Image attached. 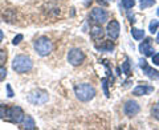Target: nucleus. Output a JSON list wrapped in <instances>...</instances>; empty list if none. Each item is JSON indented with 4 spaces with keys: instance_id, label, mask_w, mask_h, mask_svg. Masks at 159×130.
I'll use <instances>...</instances> for the list:
<instances>
[{
    "instance_id": "obj_1",
    "label": "nucleus",
    "mask_w": 159,
    "mask_h": 130,
    "mask_svg": "<svg viewBox=\"0 0 159 130\" xmlns=\"http://www.w3.org/2000/svg\"><path fill=\"white\" fill-rule=\"evenodd\" d=\"M32 68H33L32 58L29 56H25V54H17L12 61V69L20 74L29 72Z\"/></svg>"
},
{
    "instance_id": "obj_2",
    "label": "nucleus",
    "mask_w": 159,
    "mask_h": 130,
    "mask_svg": "<svg viewBox=\"0 0 159 130\" xmlns=\"http://www.w3.org/2000/svg\"><path fill=\"white\" fill-rule=\"evenodd\" d=\"M76 97L82 102H88L96 97V89L90 84H78L74 86Z\"/></svg>"
},
{
    "instance_id": "obj_3",
    "label": "nucleus",
    "mask_w": 159,
    "mask_h": 130,
    "mask_svg": "<svg viewBox=\"0 0 159 130\" xmlns=\"http://www.w3.org/2000/svg\"><path fill=\"white\" fill-rule=\"evenodd\" d=\"M33 48H34V51L37 52L39 56L45 57L48 54H51V52L53 51V44L48 37L41 36L33 43Z\"/></svg>"
},
{
    "instance_id": "obj_4",
    "label": "nucleus",
    "mask_w": 159,
    "mask_h": 130,
    "mask_svg": "<svg viewBox=\"0 0 159 130\" xmlns=\"http://www.w3.org/2000/svg\"><path fill=\"white\" fill-rule=\"evenodd\" d=\"M25 114H24V110L20 106H8L7 109V116H6V121L12 122V123H21Z\"/></svg>"
},
{
    "instance_id": "obj_5",
    "label": "nucleus",
    "mask_w": 159,
    "mask_h": 130,
    "mask_svg": "<svg viewBox=\"0 0 159 130\" xmlns=\"http://www.w3.org/2000/svg\"><path fill=\"white\" fill-rule=\"evenodd\" d=\"M48 98H49L48 92L43 91V89H34V91H32L27 97L28 102L32 104V105H43V104L48 102Z\"/></svg>"
},
{
    "instance_id": "obj_6",
    "label": "nucleus",
    "mask_w": 159,
    "mask_h": 130,
    "mask_svg": "<svg viewBox=\"0 0 159 130\" xmlns=\"http://www.w3.org/2000/svg\"><path fill=\"white\" fill-rule=\"evenodd\" d=\"M85 60V54L80 48H72L68 53V63L73 65V67H78L81 65Z\"/></svg>"
},
{
    "instance_id": "obj_7",
    "label": "nucleus",
    "mask_w": 159,
    "mask_h": 130,
    "mask_svg": "<svg viewBox=\"0 0 159 130\" xmlns=\"http://www.w3.org/2000/svg\"><path fill=\"white\" fill-rule=\"evenodd\" d=\"M90 19H92L93 23L102 26V24H105V23L107 21L109 15H107V12H106L103 8L96 7V8H93L92 11H90Z\"/></svg>"
},
{
    "instance_id": "obj_8",
    "label": "nucleus",
    "mask_w": 159,
    "mask_h": 130,
    "mask_svg": "<svg viewBox=\"0 0 159 130\" xmlns=\"http://www.w3.org/2000/svg\"><path fill=\"white\" fill-rule=\"evenodd\" d=\"M139 110H141V106H139V104L137 101H134V100H129V101H126L125 105H123V113H125L127 117L137 116Z\"/></svg>"
},
{
    "instance_id": "obj_9",
    "label": "nucleus",
    "mask_w": 159,
    "mask_h": 130,
    "mask_svg": "<svg viewBox=\"0 0 159 130\" xmlns=\"http://www.w3.org/2000/svg\"><path fill=\"white\" fill-rule=\"evenodd\" d=\"M139 67H141V69L143 71V73H145L148 78H151V80L159 78V72L157 71V69L151 68L150 65L147 64V61H146L145 58H141V60H139Z\"/></svg>"
},
{
    "instance_id": "obj_10",
    "label": "nucleus",
    "mask_w": 159,
    "mask_h": 130,
    "mask_svg": "<svg viewBox=\"0 0 159 130\" xmlns=\"http://www.w3.org/2000/svg\"><path fill=\"white\" fill-rule=\"evenodd\" d=\"M119 31H121V26H119V23L117 20H111V21L107 24L106 35L111 40H117L119 37Z\"/></svg>"
},
{
    "instance_id": "obj_11",
    "label": "nucleus",
    "mask_w": 159,
    "mask_h": 130,
    "mask_svg": "<svg viewBox=\"0 0 159 130\" xmlns=\"http://www.w3.org/2000/svg\"><path fill=\"white\" fill-rule=\"evenodd\" d=\"M154 92V86L151 85H147L146 82H141L133 89V94L134 96H147V94H150Z\"/></svg>"
},
{
    "instance_id": "obj_12",
    "label": "nucleus",
    "mask_w": 159,
    "mask_h": 130,
    "mask_svg": "<svg viewBox=\"0 0 159 130\" xmlns=\"http://www.w3.org/2000/svg\"><path fill=\"white\" fill-rule=\"evenodd\" d=\"M151 41H152L151 39H146L143 43L139 44V48H138L139 52H141L143 56H146V57L152 56V54H154V48L151 45Z\"/></svg>"
},
{
    "instance_id": "obj_13",
    "label": "nucleus",
    "mask_w": 159,
    "mask_h": 130,
    "mask_svg": "<svg viewBox=\"0 0 159 130\" xmlns=\"http://www.w3.org/2000/svg\"><path fill=\"white\" fill-rule=\"evenodd\" d=\"M96 49L98 52H111L114 49V43L111 40H105L101 44H96Z\"/></svg>"
},
{
    "instance_id": "obj_14",
    "label": "nucleus",
    "mask_w": 159,
    "mask_h": 130,
    "mask_svg": "<svg viewBox=\"0 0 159 130\" xmlns=\"http://www.w3.org/2000/svg\"><path fill=\"white\" fill-rule=\"evenodd\" d=\"M90 36L93 40H101L105 36V32H103V29L99 24H96V26H93L90 29Z\"/></svg>"
},
{
    "instance_id": "obj_15",
    "label": "nucleus",
    "mask_w": 159,
    "mask_h": 130,
    "mask_svg": "<svg viewBox=\"0 0 159 130\" xmlns=\"http://www.w3.org/2000/svg\"><path fill=\"white\" fill-rule=\"evenodd\" d=\"M23 129L27 130H34L36 129V123H34V119L31 116H25L23 119Z\"/></svg>"
},
{
    "instance_id": "obj_16",
    "label": "nucleus",
    "mask_w": 159,
    "mask_h": 130,
    "mask_svg": "<svg viewBox=\"0 0 159 130\" xmlns=\"http://www.w3.org/2000/svg\"><path fill=\"white\" fill-rule=\"evenodd\" d=\"M131 35H133V37L135 39V40H142L143 37H145V31H142V29H138V28H131Z\"/></svg>"
},
{
    "instance_id": "obj_17",
    "label": "nucleus",
    "mask_w": 159,
    "mask_h": 130,
    "mask_svg": "<svg viewBox=\"0 0 159 130\" xmlns=\"http://www.w3.org/2000/svg\"><path fill=\"white\" fill-rule=\"evenodd\" d=\"M122 73H125L126 76L131 74V67H130V60L126 58V61L122 64Z\"/></svg>"
},
{
    "instance_id": "obj_18",
    "label": "nucleus",
    "mask_w": 159,
    "mask_h": 130,
    "mask_svg": "<svg viewBox=\"0 0 159 130\" xmlns=\"http://www.w3.org/2000/svg\"><path fill=\"white\" fill-rule=\"evenodd\" d=\"M154 4H155V0H141L139 2V7H141V9H147L152 7Z\"/></svg>"
},
{
    "instance_id": "obj_19",
    "label": "nucleus",
    "mask_w": 159,
    "mask_h": 130,
    "mask_svg": "<svg viewBox=\"0 0 159 130\" xmlns=\"http://www.w3.org/2000/svg\"><path fill=\"white\" fill-rule=\"evenodd\" d=\"M158 28H159V20H152L150 26H148V31L154 35L155 32H158Z\"/></svg>"
},
{
    "instance_id": "obj_20",
    "label": "nucleus",
    "mask_w": 159,
    "mask_h": 130,
    "mask_svg": "<svg viewBox=\"0 0 159 130\" xmlns=\"http://www.w3.org/2000/svg\"><path fill=\"white\" fill-rule=\"evenodd\" d=\"M151 116L159 121V104H155L151 106Z\"/></svg>"
},
{
    "instance_id": "obj_21",
    "label": "nucleus",
    "mask_w": 159,
    "mask_h": 130,
    "mask_svg": "<svg viewBox=\"0 0 159 130\" xmlns=\"http://www.w3.org/2000/svg\"><path fill=\"white\" fill-rule=\"evenodd\" d=\"M135 6V0H122V7L125 9H130Z\"/></svg>"
},
{
    "instance_id": "obj_22",
    "label": "nucleus",
    "mask_w": 159,
    "mask_h": 130,
    "mask_svg": "<svg viewBox=\"0 0 159 130\" xmlns=\"http://www.w3.org/2000/svg\"><path fill=\"white\" fill-rule=\"evenodd\" d=\"M101 82H102V88H103V92H105V96L109 98V97H110V93H109V82H107V78H102Z\"/></svg>"
},
{
    "instance_id": "obj_23",
    "label": "nucleus",
    "mask_w": 159,
    "mask_h": 130,
    "mask_svg": "<svg viewBox=\"0 0 159 130\" xmlns=\"http://www.w3.org/2000/svg\"><path fill=\"white\" fill-rule=\"evenodd\" d=\"M7 61V51L6 49H0V67L4 65Z\"/></svg>"
},
{
    "instance_id": "obj_24",
    "label": "nucleus",
    "mask_w": 159,
    "mask_h": 130,
    "mask_svg": "<svg viewBox=\"0 0 159 130\" xmlns=\"http://www.w3.org/2000/svg\"><path fill=\"white\" fill-rule=\"evenodd\" d=\"M7 109H8L7 105H0V119H6Z\"/></svg>"
},
{
    "instance_id": "obj_25",
    "label": "nucleus",
    "mask_w": 159,
    "mask_h": 130,
    "mask_svg": "<svg viewBox=\"0 0 159 130\" xmlns=\"http://www.w3.org/2000/svg\"><path fill=\"white\" fill-rule=\"evenodd\" d=\"M23 39H24V36H23L21 33H19L17 36H15V37H13V40H12V44H13V45H19V44L21 43V40H23Z\"/></svg>"
},
{
    "instance_id": "obj_26",
    "label": "nucleus",
    "mask_w": 159,
    "mask_h": 130,
    "mask_svg": "<svg viewBox=\"0 0 159 130\" xmlns=\"http://www.w3.org/2000/svg\"><path fill=\"white\" fill-rule=\"evenodd\" d=\"M6 77H7V69L2 65V67H0V81L6 80Z\"/></svg>"
},
{
    "instance_id": "obj_27",
    "label": "nucleus",
    "mask_w": 159,
    "mask_h": 130,
    "mask_svg": "<svg viewBox=\"0 0 159 130\" xmlns=\"http://www.w3.org/2000/svg\"><path fill=\"white\" fill-rule=\"evenodd\" d=\"M152 63H154V65H159V52L152 54Z\"/></svg>"
},
{
    "instance_id": "obj_28",
    "label": "nucleus",
    "mask_w": 159,
    "mask_h": 130,
    "mask_svg": "<svg viewBox=\"0 0 159 130\" xmlns=\"http://www.w3.org/2000/svg\"><path fill=\"white\" fill-rule=\"evenodd\" d=\"M7 91H8V97H13V92H12V88H11V85H7Z\"/></svg>"
},
{
    "instance_id": "obj_29",
    "label": "nucleus",
    "mask_w": 159,
    "mask_h": 130,
    "mask_svg": "<svg viewBox=\"0 0 159 130\" xmlns=\"http://www.w3.org/2000/svg\"><path fill=\"white\" fill-rule=\"evenodd\" d=\"M96 2H97L98 4H101V6H103V7H107V6H109V3L106 2V0H96Z\"/></svg>"
},
{
    "instance_id": "obj_30",
    "label": "nucleus",
    "mask_w": 159,
    "mask_h": 130,
    "mask_svg": "<svg viewBox=\"0 0 159 130\" xmlns=\"http://www.w3.org/2000/svg\"><path fill=\"white\" fill-rule=\"evenodd\" d=\"M3 39H4V33H3V31L0 29V43L3 41Z\"/></svg>"
},
{
    "instance_id": "obj_31",
    "label": "nucleus",
    "mask_w": 159,
    "mask_h": 130,
    "mask_svg": "<svg viewBox=\"0 0 159 130\" xmlns=\"http://www.w3.org/2000/svg\"><path fill=\"white\" fill-rule=\"evenodd\" d=\"M157 43L159 44V31H158V35H157Z\"/></svg>"
},
{
    "instance_id": "obj_32",
    "label": "nucleus",
    "mask_w": 159,
    "mask_h": 130,
    "mask_svg": "<svg viewBox=\"0 0 159 130\" xmlns=\"http://www.w3.org/2000/svg\"><path fill=\"white\" fill-rule=\"evenodd\" d=\"M157 15H158V16H159V8L157 9Z\"/></svg>"
}]
</instances>
